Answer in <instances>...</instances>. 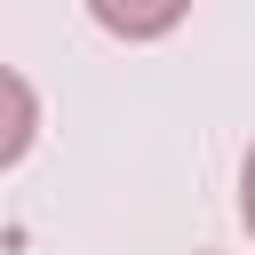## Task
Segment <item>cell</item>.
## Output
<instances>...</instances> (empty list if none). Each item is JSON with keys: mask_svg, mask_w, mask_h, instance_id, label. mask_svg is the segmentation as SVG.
<instances>
[{"mask_svg": "<svg viewBox=\"0 0 255 255\" xmlns=\"http://www.w3.org/2000/svg\"><path fill=\"white\" fill-rule=\"evenodd\" d=\"M88 16L112 32V40H167L183 16H191V0H88Z\"/></svg>", "mask_w": 255, "mask_h": 255, "instance_id": "cell-1", "label": "cell"}, {"mask_svg": "<svg viewBox=\"0 0 255 255\" xmlns=\"http://www.w3.org/2000/svg\"><path fill=\"white\" fill-rule=\"evenodd\" d=\"M32 143H40V96H32V80H24L16 64H0V175H8Z\"/></svg>", "mask_w": 255, "mask_h": 255, "instance_id": "cell-2", "label": "cell"}, {"mask_svg": "<svg viewBox=\"0 0 255 255\" xmlns=\"http://www.w3.org/2000/svg\"><path fill=\"white\" fill-rule=\"evenodd\" d=\"M239 223H247V239H255V143H247V159H239Z\"/></svg>", "mask_w": 255, "mask_h": 255, "instance_id": "cell-3", "label": "cell"}]
</instances>
